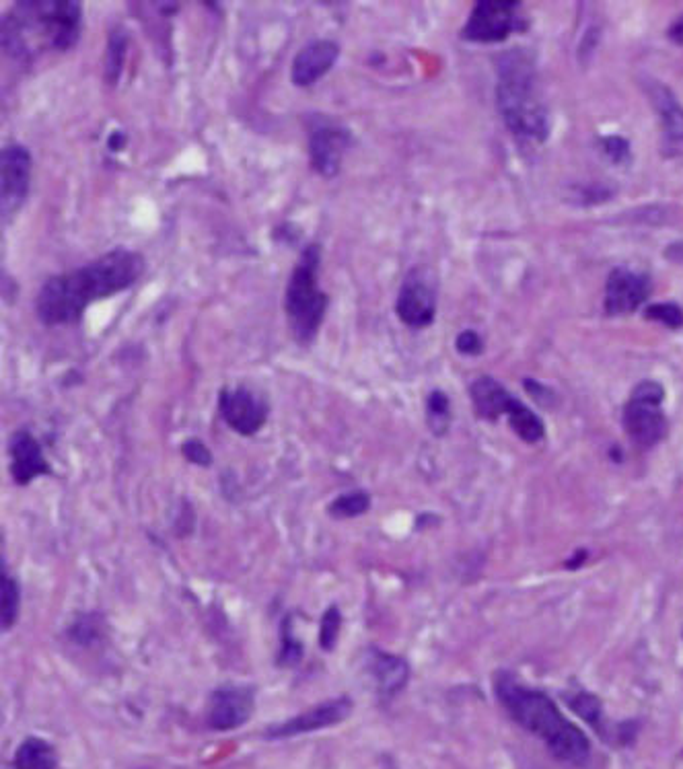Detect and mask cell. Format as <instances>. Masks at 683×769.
Wrapping results in <instances>:
<instances>
[{"instance_id":"cell-18","label":"cell","mask_w":683,"mask_h":769,"mask_svg":"<svg viewBox=\"0 0 683 769\" xmlns=\"http://www.w3.org/2000/svg\"><path fill=\"white\" fill-rule=\"evenodd\" d=\"M470 395L478 416L490 422L498 420L500 416H507L511 404L515 401V397L492 377H480L478 381H474Z\"/></svg>"},{"instance_id":"cell-1","label":"cell","mask_w":683,"mask_h":769,"mask_svg":"<svg viewBox=\"0 0 683 769\" xmlns=\"http://www.w3.org/2000/svg\"><path fill=\"white\" fill-rule=\"evenodd\" d=\"M145 272V258L130 249H112L95 262L52 276L40 290L35 311L46 325L77 323L85 309L130 288Z\"/></svg>"},{"instance_id":"cell-29","label":"cell","mask_w":683,"mask_h":769,"mask_svg":"<svg viewBox=\"0 0 683 769\" xmlns=\"http://www.w3.org/2000/svg\"><path fill=\"white\" fill-rule=\"evenodd\" d=\"M644 317H649L653 321H659L671 329H679L683 327V311L681 307L673 305V303H663V305H651L649 309L644 311Z\"/></svg>"},{"instance_id":"cell-16","label":"cell","mask_w":683,"mask_h":769,"mask_svg":"<svg viewBox=\"0 0 683 769\" xmlns=\"http://www.w3.org/2000/svg\"><path fill=\"white\" fill-rule=\"evenodd\" d=\"M340 46L332 40H319L305 46L293 60L291 79L297 87H311L334 68Z\"/></svg>"},{"instance_id":"cell-31","label":"cell","mask_w":683,"mask_h":769,"mask_svg":"<svg viewBox=\"0 0 683 769\" xmlns=\"http://www.w3.org/2000/svg\"><path fill=\"white\" fill-rule=\"evenodd\" d=\"M182 455L194 465H200V467L212 465V453L200 438H188V441L182 445Z\"/></svg>"},{"instance_id":"cell-13","label":"cell","mask_w":683,"mask_h":769,"mask_svg":"<svg viewBox=\"0 0 683 769\" xmlns=\"http://www.w3.org/2000/svg\"><path fill=\"white\" fill-rule=\"evenodd\" d=\"M0 165V194H3V218H11L25 202L31 181V155L23 144H9L3 149Z\"/></svg>"},{"instance_id":"cell-12","label":"cell","mask_w":683,"mask_h":769,"mask_svg":"<svg viewBox=\"0 0 683 769\" xmlns=\"http://www.w3.org/2000/svg\"><path fill=\"white\" fill-rule=\"evenodd\" d=\"M352 706V700L346 698V695L336 700H328L291 720L270 726L266 730V739H291L297 735H307V732L338 726L352 714Z\"/></svg>"},{"instance_id":"cell-2","label":"cell","mask_w":683,"mask_h":769,"mask_svg":"<svg viewBox=\"0 0 683 769\" xmlns=\"http://www.w3.org/2000/svg\"><path fill=\"white\" fill-rule=\"evenodd\" d=\"M498 702L525 730L542 739L552 755L564 763L581 765L589 759L591 745L581 728L568 722L544 691L529 689L507 673H496Z\"/></svg>"},{"instance_id":"cell-4","label":"cell","mask_w":683,"mask_h":769,"mask_svg":"<svg viewBox=\"0 0 683 769\" xmlns=\"http://www.w3.org/2000/svg\"><path fill=\"white\" fill-rule=\"evenodd\" d=\"M496 101L502 120L515 136L535 142L548 138V109L539 97L535 66L527 52L515 50L500 56Z\"/></svg>"},{"instance_id":"cell-14","label":"cell","mask_w":683,"mask_h":769,"mask_svg":"<svg viewBox=\"0 0 683 769\" xmlns=\"http://www.w3.org/2000/svg\"><path fill=\"white\" fill-rule=\"evenodd\" d=\"M651 292V280L626 268L609 274L605 284V311L609 315H628L636 311Z\"/></svg>"},{"instance_id":"cell-32","label":"cell","mask_w":683,"mask_h":769,"mask_svg":"<svg viewBox=\"0 0 683 769\" xmlns=\"http://www.w3.org/2000/svg\"><path fill=\"white\" fill-rule=\"evenodd\" d=\"M455 348L463 356H478L482 352L484 344H482V338L476 332H472V329H467V332H461L457 336Z\"/></svg>"},{"instance_id":"cell-8","label":"cell","mask_w":683,"mask_h":769,"mask_svg":"<svg viewBox=\"0 0 683 769\" xmlns=\"http://www.w3.org/2000/svg\"><path fill=\"white\" fill-rule=\"evenodd\" d=\"M395 311H398V317L408 327L414 329H422L433 323L437 315V290L433 274L426 268L412 270L400 288Z\"/></svg>"},{"instance_id":"cell-11","label":"cell","mask_w":683,"mask_h":769,"mask_svg":"<svg viewBox=\"0 0 683 769\" xmlns=\"http://www.w3.org/2000/svg\"><path fill=\"white\" fill-rule=\"evenodd\" d=\"M219 412L223 420L241 436L258 434L270 414L266 401L247 387L223 389L219 395Z\"/></svg>"},{"instance_id":"cell-25","label":"cell","mask_w":683,"mask_h":769,"mask_svg":"<svg viewBox=\"0 0 683 769\" xmlns=\"http://www.w3.org/2000/svg\"><path fill=\"white\" fill-rule=\"evenodd\" d=\"M280 636H282V642L278 652V667L293 669L303 661V654H305L303 642L293 634V615H289L282 621Z\"/></svg>"},{"instance_id":"cell-34","label":"cell","mask_w":683,"mask_h":769,"mask_svg":"<svg viewBox=\"0 0 683 769\" xmlns=\"http://www.w3.org/2000/svg\"><path fill=\"white\" fill-rule=\"evenodd\" d=\"M665 258L675 262V264H683V241H677V243H671L667 249H665Z\"/></svg>"},{"instance_id":"cell-22","label":"cell","mask_w":683,"mask_h":769,"mask_svg":"<svg viewBox=\"0 0 683 769\" xmlns=\"http://www.w3.org/2000/svg\"><path fill=\"white\" fill-rule=\"evenodd\" d=\"M509 420H511V426L513 430L523 438L525 443H539L542 438L546 436V428H544V422L542 418H539L537 414H533L527 406H523L519 399H515L509 412H507Z\"/></svg>"},{"instance_id":"cell-20","label":"cell","mask_w":683,"mask_h":769,"mask_svg":"<svg viewBox=\"0 0 683 769\" xmlns=\"http://www.w3.org/2000/svg\"><path fill=\"white\" fill-rule=\"evenodd\" d=\"M15 769H56L58 755L56 749L40 737L25 739L13 757Z\"/></svg>"},{"instance_id":"cell-23","label":"cell","mask_w":683,"mask_h":769,"mask_svg":"<svg viewBox=\"0 0 683 769\" xmlns=\"http://www.w3.org/2000/svg\"><path fill=\"white\" fill-rule=\"evenodd\" d=\"M0 599H3V613H0V621H3V630H11L17 619H19V609H21V589L19 582L7 572L5 562H3V572H0Z\"/></svg>"},{"instance_id":"cell-9","label":"cell","mask_w":683,"mask_h":769,"mask_svg":"<svg viewBox=\"0 0 683 769\" xmlns=\"http://www.w3.org/2000/svg\"><path fill=\"white\" fill-rule=\"evenodd\" d=\"M256 706V689L249 685L227 683L212 691L208 700L206 722L212 730L227 732L243 726Z\"/></svg>"},{"instance_id":"cell-7","label":"cell","mask_w":683,"mask_h":769,"mask_svg":"<svg viewBox=\"0 0 683 769\" xmlns=\"http://www.w3.org/2000/svg\"><path fill=\"white\" fill-rule=\"evenodd\" d=\"M521 3L511 0H482L467 19L461 35L467 42L496 44L507 40L519 27Z\"/></svg>"},{"instance_id":"cell-30","label":"cell","mask_w":683,"mask_h":769,"mask_svg":"<svg viewBox=\"0 0 683 769\" xmlns=\"http://www.w3.org/2000/svg\"><path fill=\"white\" fill-rule=\"evenodd\" d=\"M99 634V621L97 615H81L73 628L68 630V636H73L77 644H91Z\"/></svg>"},{"instance_id":"cell-21","label":"cell","mask_w":683,"mask_h":769,"mask_svg":"<svg viewBox=\"0 0 683 769\" xmlns=\"http://www.w3.org/2000/svg\"><path fill=\"white\" fill-rule=\"evenodd\" d=\"M128 33L124 27H116L110 38H107V48H105V58H103V77L110 85H116L120 81L122 68L126 62L128 54Z\"/></svg>"},{"instance_id":"cell-35","label":"cell","mask_w":683,"mask_h":769,"mask_svg":"<svg viewBox=\"0 0 683 769\" xmlns=\"http://www.w3.org/2000/svg\"><path fill=\"white\" fill-rule=\"evenodd\" d=\"M107 146H110V151H114V153L122 151L124 146H126V134H124V132H120V130L112 132L110 140H107Z\"/></svg>"},{"instance_id":"cell-6","label":"cell","mask_w":683,"mask_h":769,"mask_svg":"<svg viewBox=\"0 0 683 769\" xmlns=\"http://www.w3.org/2000/svg\"><path fill=\"white\" fill-rule=\"evenodd\" d=\"M663 399L665 389L659 383L642 381L634 387L624 410L626 434L642 449L655 447L667 434V418L661 410Z\"/></svg>"},{"instance_id":"cell-36","label":"cell","mask_w":683,"mask_h":769,"mask_svg":"<svg viewBox=\"0 0 683 769\" xmlns=\"http://www.w3.org/2000/svg\"><path fill=\"white\" fill-rule=\"evenodd\" d=\"M669 38H671L675 44L683 46V17L677 19V21L671 25V29H669Z\"/></svg>"},{"instance_id":"cell-26","label":"cell","mask_w":683,"mask_h":769,"mask_svg":"<svg viewBox=\"0 0 683 769\" xmlns=\"http://www.w3.org/2000/svg\"><path fill=\"white\" fill-rule=\"evenodd\" d=\"M426 416H428V426L435 434L447 432L449 420H451V404H449V397L443 391L435 389L428 395Z\"/></svg>"},{"instance_id":"cell-3","label":"cell","mask_w":683,"mask_h":769,"mask_svg":"<svg viewBox=\"0 0 683 769\" xmlns=\"http://www.w3.org/2000/svg\"><path fill=\"white\" fill-rule=\"evenodd\" d=\"M83 7L77 0H25L3 19V46L15 58H27L40 44L66 52L81 38Z\"/></svg>"},{"instance_id":"cell-17","label":"cell","mask_w":683,"mask_h":769,"mask_svg":"<svg viewBox=\"0 0 683 769\" xmlns=\"http://www.w3.org/2000/svg\"><path fill=\"white\" fill-rule=\"evenodd\" d=\"M371 673L383 698H393V695H398L408 685L410 665L402 656L373 650Z\"/></svg>"},{"instance_id":"cell-15","label":"cell","mask_w":683,"mask_h":769,"mask_svg":"<svg viewBox=\"0 0 683 769\" xmlns=\"http://www.w3.org/2000/svg\"><path fill=\"white\" fill-rule=\"evenodd\" d=\"M11 455V475L17 486H29L35 478L42 475H52V467L38 443L29 430H17L9 441Z\"/></svg>"},{"instance_id":"cell-5","label":"cell","mask_w":683,"mask_h":769,"mask_svg":"<svg viewBox=\"0 0 683 769\" xmlns=\"http://www.w3.org/2000/svg\"><path fill=\"white\" fill-rule=\"evenodd\" d=\"M321 247L309 245L295 266L284 290V311L289 317L293 336L299 344H311L328 311V295L319 288Z\"/></svg>"},{"instance_id":"cell-24","label":"cell","mask_w":683,"mask_h":769,"mask_svg":"<svg viewBox=\"0 0 683 769\" xmlns=\"http://www.w3.org/2000/svg\"><path fill=\"white\" fill-rule=\"evenodd\" d=\"M369 508H371L369 492L354 490V492H346V494L338 496L328 506V512H330V517H334V519H356V517L365 515V512H369Z\"/></svg>"},{"instance_id":"cell-19","label":"cell","mask_w":683,"mask_h":769,"mask_svg":"<svg viewBox=\"0 0 683 769\" xmlns=\"http://www.w3.org/2000/svg\"><path fill=\"white\" fill-rule=\"evenodd\" d=\"M651 97L657 107V114L661 118L667 140L681 142L683 140V107L677 103L673 93L663 85H653Z\"/></svg>"},{"instance_id":"cell-10","label":"cell","mask_w":683,"mask_h":769,"mask_svg":"<svg viewBox=\"0 0 683 769\" xmlns=\"http://www.w3.org/2000/svg\"><path fill=\"white\" fill-rule=\"evenodd\" d=\"M348 146L350 134L346 128L315 118V124L309 128V159L315 173L326 179L336 177Z\"/></svg>"},{"instance_id":"cell-33","label":"cell","mask_w":683,"mask_h":769,"mask_svg":"<svg viewBox=\"0 0 683 769\" xmlns=\"http://www.w3.org/2000/svg\"><path fill=\"white\" fill-rule=\"evenodd\" d=\"M603 149H605V153H607L611 159H614L616 163H622V161H626V159L630 157V146H628V142H626L624 138H620V136H609V138H605V140H603Z\"/></svg>"},{"instance_id":"cell-28","label":"cell","mask_w":683,"mask_h":769,"mask_svg":"<svg viewBox=\"0 0 683 769\" xmlns=\"http://www.w3.org/2000/svg\"><path fill=\"white\" fill-rule=\"evenodd\" d=\"M340 630H342V613H340L338 605H332L326 609V613H323V617H321L319 646L326 652H332L338 644Z\"/></svg>"},{"instance_id":"cell-27","label":"cell","mask_w":683,"mask_h":769,"mask_svg":"<svg viewBox=\"0 0 683 769\" xmlns=\"http://www.w3.org/2000/svg\"><path fill=\"white\" fill-rule=\"evenodd\" d=\"M568 706L572 708L574 714H579L593 728H601L603 710H601V702L595 698V695H591L587 691H579L577 695H570Z\"/></svg>"}]
</instances>
